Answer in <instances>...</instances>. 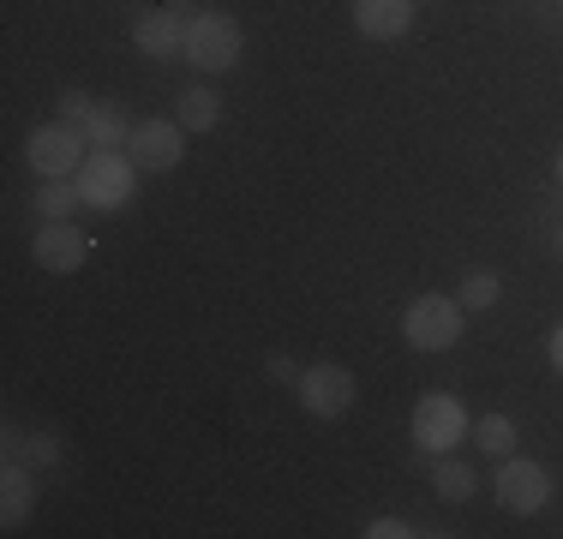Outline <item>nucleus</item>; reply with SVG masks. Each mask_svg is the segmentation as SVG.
Masks as SVG:
<instances>
[{
    "label": "nucleus",
    "instance_id": "nucleus-3",
    "mask_svg": "<svg viewBox=\"0 0 563 539\" xmlns=\"http://www.w3.org/2000/svg\"><path fill=\"white\" fill-rule=\"evenodd\" d=\"M180 54L198 66V73H228L240 61V24L228 12H192L186 19V43Z\"/></svg>",
    "mask_w": 563,
    "mask_h": 539
},
{
    "label": "nucleus",
    "instance_id": "nucleus-8",
    "mask_svg": "<svg viewBox=\"0 0 563 539\" xmlns=\"http://www.w3.org/2000/svg\"><path fill=\"white\" fill-rule=\"evenodd\" d=\"M126 151H132L139 168L168 174V168H180V156H186V127H180V120H132Z\"/></svg>",
    "mask_w": 563,
    "mask_h": 539
},
{
    "label": "nucleus",
    "instance_id": "nucleus-18",
    "mask_svg": "<svg viewBox=\"0 0 563 539\" xmlns=\"http://www.w3.org/2000/svg\"><path fill=\"white\" fill-rule=\"evenodd\" d=\"M432 485H438V497H444V504H467V497H474V485H479V474L467 462H455V455H444V462H438V474H432Z\"/></svg>",
    "mask_w": 563,
    "mask_h": 539
},
{
    "label": "nucleus",
    "instance_id": "nucleus-15",
    "mask_svg": "<svg viewBox=\"0 0 563 539\" xmlns=\"http://www.w3.org/2000/svg\"><path fill=\"white\" fill-rule=\"evenodd\" d=\"M174 120H180L186 132H217V120H222V102H217V90H205V85H186V90H180V102H174Z\"/></svg>",
    "mask_w": 563,
    "mask_h": 539
},
{
    "label": "nucleus",
    "instance_id": "nucleus-11",
    "mask_svg": "<svg viewBox=\"0 0 563 539\" xmlns=\"http://www.w3.org/2000/svg\"><path fill=\"white\" fill-rule=\"evenodd\" d=\"M132 43H139L151 61H168V54H180L186 43V12L180 7H151L132 19Z\"/></svg>",
    "mask_w": 563,
    "mask_h": 539
},
{
    "label": "nucleus",
    "instance_id": "nucleus-6",
    "mask_svg": "<svg viewBox=\"0 0 563 539\" xmlns=\"http://www.w3.org/2000/svg\"><path fill=\"white\" fill-rule=\"evenodd\" d=\"M294 396H300V408L312 414V420H342V414L354 408V372L336 366V360H318V366L300 372Z\"/></svg>",
    "mask_w": 563,
    "mask_h": 539
},
{
    "label": "nucleus",
    "instance_id": "nucleus-22",
    "mask_svg": "<svg viewBox=\"0 0 563 539\" xmlns=\"http://www.w3.org/2000/svg\"><path fill=\"white\" fill-rule=\"evenodd\" d=\"M545 360H552V372H563V323L545 336Z\"/></svg>",
    "mask_w": 563,
    "mask_h": 539
},
{
    "label": "nucleus",
    "instance_id": "nucleus-7",
    "mask_svg": "<svg viewBox=\"0 0 563 539\" xmlns=\"http://www.w3.org/2000/svg\"><path fill=\"white\" fill-rule=\"evenodd\" d=\"M492 492H498L504 509H516V516H533V509L552 504V474H545L540 462H528V455H504L498 480H492Z\"/></svg>",
    "mask_w": 563,
    "mask_h": 539
},
{
    "label": "nucleus",
    "instance_id": "nucleus-12",
    "mask_svg": "<svg viewBox=\"0 0 563 539\" xmlns=\"http://www.w3.org/2000/svg\"><path fill=\"white\" fill-rule=\"evenodd\" d=\"M354 31L372 43H401L413 31V0H354Z\"/></svg>",
    "mask_w": 563,
    "mask_h": 539
},
{
    "label": "nucleus",
    "instance_id": "nucleus-23",
    "mask_svg": "<svg viewBox=\"0 0 563 539\" xmlns=\"http://www.w3.org/2000/svg\"><path fill=\"white\" fill-rule=\"evenodd\" d=\"M558 186H563V156H558Z\"/></svg>",
    "mask_w": 563,
    "mask_h": 539
},
{
    "label": "nucleus",
    "instance_id": "nucleus-1",
    "mask_svg": "<svg viewBox=\"0 0 563 539\" xmlns=\"http://www.w3.org/2000/svg\"><path fill=\"white\" fill-rule=\"evenodd\" d=\"M78 193H85L90 210H126L139 198V162L120 151H90L85 168H78Z\"/></svg>",
    "mask_w": 563,
    "mask_h": 539
},
{
    "label": "nucleus",
    "instance_id": "nucleus-10",
    "mask_svg": "<svg viewBox=\"0 0 563 539\" xmlns=\"http://www.w3.org/2000/svg\"><path fill=\"white\" fill-rule=\"evenodd\" d=\"M60 114L73 120V127H85V139L97 144V151H114V144H126V139H132V120L120 114V108L90 102L85 90H66V97H60Z\"/></svg>",
    "mask_w": 563,
    "mask_h": 539
},
{
    "label": "nucleus",
    "instance_id": "nucleus-13",
    "mask_svg": "<svg viewBox=\"0 0 563 539\" xmlns=\"http://www.w3.org/2000/svg\"><path fill=\"white\" fill-rule=\"evenodd\" d=\"M31 504H36V468L7 462V474H0V521L19 528V521L31 516Z\"/></svg>",
    "mask_w": 563,
    "mask_h": 539
},
{
    "label": "nucleus",
    "instance_id": "nucleus-21",
    "mask_svg": "<svg viewBox=\"0 0 563 539\" xmlns=\"http://www.w3.org/2000/svg\"><path fill=\"white\" fill-rule=\"evenodd\" d=\"M413 528H408V521H396V516H378V521H372V528H366V539H408Z\"/></svg>",
    "mask_w": 563,
    "mask_h": 539
},
{
    "label": "nucleus",
    "instance_id": "nucleus-20",
    "mask_svg": "<svg viewBox=\"0 0 563 539\" xmlns=\"http://www.w3.org/2000/svg\"><path fill=\"white\" fill-rule=\"evenodd\" d=\"M264 372H271L276 384H288V389H294V384H300V372H306V366H300V360H288V354H271V360H264Z\"/></svg>",
    "mask_w": 563,
    "mask_h": 539
},
{
    "label": "nucleus",
    "instance_id": "nucleus-14",
    "mask_svg": "<svg viewBox=\"0 0 563 539\" xmlns=\"http://www.w3.org/2000/svg\"><path fill=\"white\" fill-rule=\"evenodd\" d=\"M7 462H24V468H55L60 462V438L55 431H7Z\"/></svg>",
    "mask_w": 563,
    "mask_h": 539
},
{
    "label": "nucleus",
    "instance_id": "nucleus-9",
    "mask_svg": "<svg viewBox=\"0 0 563 539\" xmlns=\"http://www.w3.org/2000/svg\"><path fill=\"white\" fill-rule=\"evenodd\" d=\"M31 258L43 264L48 276H73V270H85V258H90V240H85V228H73V216H66V222H43L31 240Z\"/></svg>",
    "mask_w": 563,
    "mask_h": 539
},
{
    "label": "nucleus",
    "instance_id": "nucleus-19",
    "mask_svg": "<svg viewBox=\"0 0 563 539\" xmlns=\"http://www.w3.org/2000/svg\"><path fill=\"white\" fill-rule=\"evenodd\" d=\"M498 294H504V282L492 276V270H467L455 300H462V312H486V306H498Z\"/></svg>",
    "mask_w": 563,
    "mask_h": 539
},
{
    "label": "nucleus",
    "instance_id": "nucleus-16",
    "mask_svg": "<svg viewBox=\"0 0 563 539\" xmlns=\"http://www.w3.org/2000/svg\"><path fill=\"white\" fill-rule=\"evenodd\" d=\"M516 438H521V431H516L509 414H479V420H474V443L486 455H516Z\"/></svg>",
    "mask_w": 563,
    "mask_h": 539
},
{
    "label": "nucleus",
    "instance_id": "nucleus-2",
    "mask_svg": "<svg viewBox=\"0 0 563 539\" xmlns=\"http://www.w3.org/2000/svg\"><path fill=\"white\" fill-rule=\"evenodd\" d=\"M401 336H408L413 354H444V348L462 342V300H444V294H420V300L401 312Z\"/></svg>",
    "mask_w": 563,
    "mask_h": 539
},
{
    "label": "nucleus",
    "instance_id": "nucleus-5",
    "mask_svg": "<svg viewBox=\"0 0 563 539\" xmlns=\"http://www.w3.org/2000/svg\"><path fill=\"white\" fill-rule=\"evenodd\" d=\"M467 431H474V426H467V408L455 396H444V389H432V396L413 402V443H420V450L450 455Z\"/></svg>",
    "mask_w": 563,
    "mask_h": 539
},
{
    "label": "nucleus",
    "instance_id": "nucleus-4",
    "mask_svg": "<svg viewBox=\"0 0 563 539\" xmlns=\"http://www.w3.org/2000/svg\"><path fill=\"white\" fill-rule=\"evenodd\" d=\"M85 127H73V120H55V127H36L31 139H24V156H31V168L43 174V180H73L78 168H85Z\"/></svg>",
    "mask_w": 563,
    "mask_h": 539
},
{
    "label": "nucleus",
    "instance_id": "nucleus-17",
    "mask_svg": "<svg viewBox=\"0 0 563 539\" xmlns=\"http://www.w3.org/2000/svg\"><path fill=\"white\" fill-rule=\"evenodd\" d=\"M78 205H85L78 180H43V193H36V216H43V222H66Z\"/></svg>",
    "mask_w": 563,
    "mask_h": 539
},
{
    "label": "nucleus",
    "instance_id": "nucleus-24",
    "mask_svg": "<svg viewBox=\"0 0 563 539\" xmlns=\"http://www.w3.org/2000/svg\"><path fill=\"white\" fill-rule=\"evenodd\" d=\"M558 246H563V240H558Z\"/></svg>",
    "mask_w": 563,
    "mask_h": 539
}]
</instances>
